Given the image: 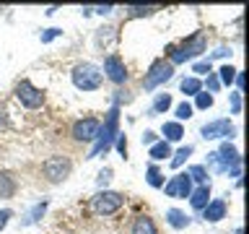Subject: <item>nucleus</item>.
Here are the masks:
<instances>
[{
  "label": "nucleus",
  "mask_w": 249,
  "mask_h": 234,
  "mask_svg": "<svg viewBox=\"0 0 249 234\" xmlns=\"http://www.w3.org/2000/svg\"><path fill=\"white\" fill-rule=\"evenodd\" d=\"M57 37H62V29H47V31H42V44H47V42H52V39H57Z\"/></svg>",
  "instance_id": "obj_32"
},
{
  "label": "nucleus",
  "mask_w": 249,
  "mask_h": 234,
  "mask_svg": "<svg viewBox=\"0 0 249 234\" xmlns=\"http://www.w3.org/2000/svg\"><path fill=\"white\" fill-rule=\"evenodd\" d=\"M233 78H236V68L223 65L221 70H218V81H221L223 86H231V83H233Z\"/></svg>",
  "instance_id": "obj_27"
},
{
  "label": "nucleus",
  "mask_w": 249,
  "mask_h": 234,
  "mask_svg": "<svg viewBox=\"0 0 249 234\" xmlns=\"http://www.w3.org/2000/svg\"><path fill=\"white\" fill-rule=\"evenodd\" d=\"M200 214H202V218H205V221L215 224V221H221V218H226V214H229V203H226L223 198H213L205 208L200 211Z\"/></svg>",
  "instance_id": "obj_13"
},
{
  "label": "nucleus",
  "mask_w": 249,
  "mask_h": 234,
  "mask_svg": "<svg viewBox=\"0 0 249 234\" xmlns=\"http://www.w3.org/2000/svg\"><path fill=\"white\" fill-rule=\"evenodd\" d=\"M117 136H120V104H112V109L107 112V120H104V125H101L96 140H93V148H91L89 159H96V156L107 154L109 148H112Z\"/></svg>",
  "instance_id": "obj_2"
},
{
  "label": "nucleus",
  "mask_w": 249,
  "mask_h": 234,
  "mask_svg": "<svg viewBox=\"0 0 249 234\" xmlns=\"http://www.w3.org/2000/svg\"><path fill=\"white\" fill-rule=\"evenodd\" d=\"M99 130H101V122L96 117H83V120L73 122L70 136H73V140H78V143H91V140H96Z\"/></svg>",
  "instance_id": "obj_8"
},
{
  "label": "nucleus",
  "mask_w": 249,
  "mask_h": 234,
  "mask_svg": "<svg viewBox=\"0 0 249 234\" xmlns=\"http://www.w3.org/2000/svg\"><path fill=\"white\" fill-rule=\"evenodd\" d=\"M122 206H124V195L122 193H114V190H99L91 198V211L96 216H112Z\"/></svg>",
  "instance_id": "obj_6"
},
{
  "label": "nucleus",
  "mask_w": 249,
  "mask_h": 234,
  "mask_svg": "<svg viewBox=\"0 0 249 234\" xmlns=\"http://www.w3.org/2000/svg\"><path fill=\"white\" fill-rule=\"evenodd\" d=\"M171 154L174 151H171V143H166V140H156V143L151 146V151H148V156H151L153 161H163Z\"/></svg>",
  "instance_id": "obj_19"
},
{
  "label": "nucleus",
  "mask_w": 249,
  "mask_h": 234,
  "mask_svg": "<svg viewBox=\"0 0 249 234\" xmlns=\"http://www.w3.org/2000/svg\"><path fill=\"white\" fill-rule=\"evenodd\" d=\"M229 55H231V50H229V47H218L215 52H210V58H208V60L213 62L215 58H229Z\"/></svg>",
  "instance_id": "obj_38"
},
{
  "label": "nucleus",
  "mask_w": 249,
  "mask_h": 234,
  "mask_svg": "<svg viewBox=\"0 0 249 234\" xmlns=\"http://www.w3.org/2000/svg\"><path fill=\"white\" fill-rule=\"evenodd\" d=\"M16 193V177L8 172H0V198H11Z\"/></svg>",
  "instance_id": "obj_21"
},
{
  "label": "nucleus",
  "mask_w": 249,
  "mask_h": 234,
  "mask_svg": "<svg viewBox=\"0 0 249 234\" xmlns=\"http://www.w3.org/2000/svg\"><path fill=\"white\" fill-rule=\"evenodd\" d=\"M208 203H210V185H200L197 190L190 193V206L197 211V214L208 206Z\"/></svg>",
  "instance_id": "obj_14"
},
{
  "label": "nucleus",
  "mask_w": 249,
  "mask_h": 234,
  "mask_svg": "<svg viewBox=\"0 0 249 234\" xmlns=\"http://www.w3.org/2000/svg\"><path fill=\"white\" fill-rule=\"evenodd\" d=\"M124 11H127V19H143V16L161 11V5H127Z\"/></svg>",
  "instance_id": "obj_22"
},
{
  "label": "nucleus",
  "mask_w": 249,
  "mask_h": 234,
  "mask_svg": "<svg viewBox=\"0 0 249 234\" xmlns=\"http://www.w3.org/2000/svg\"><path fill=\"white\" fill-rule=\"evenodd\" d=\"M140 140H143V146H153L156 140H159V136H156L153 130H145V133H143V138H140Z\"/></svg>",
  "instance_id": "obj_37"
},
{
  "label": "nucleus",
  "mask_w": 249,
  "mask_h": 234,
  "mask_svg": "<svg viewBox=\"0 0 249 234\" xmlns=\"http://www.w3.org/2000/svg\"><path fill=\"white\" fill-rule=\"evenodd\" d=\"M70 78H73V86L78 91H96L101 81H104L101 70L93 62H78L73 68V73H70Z\"/></svg>",
  "instance_id": "obj_4"
},
{
  "label": "nucleus",
  "mask_w": 249,
  "mask_h": 234,
  "mask_svg": "<svg viewBox=\"0 0 249 234\" xmlns=\"http://www.w3.org/2000/svg\"><path fill=\"white\" fill-rule=\"evenodd\" d=\"M47 206H50V203L47 200H39V203H34V206H31L29 211H26V216H23V226H31V224H36L39 218L44 216V211H47Z\"/></svg>",
  "instance_id": "obj_17"
},
{
  "label": "nucleus",
  "mask_w": 249,
  "mask_h": 234,
  "mask_svg": "<svg viewBox=\"0 0 249 234\" xmlns=\"http://www.w3.org/2000/svg\"><path fill=\"white\" fill-rule=\"evenodd\" d=\"M179 89H182L184 97H197V94L202 91V81L195 78V76H190V78H184V81L179 83Z\"/></svg>",
  "instance_id": "obj_20"
},
{
  "label": "nucleus",
  "mask_w": 249,
  "mask_h": 234,
  "mask_svg": "<svg viewBox=\"0 0 249 234\" xmlns=\"http://www.w3.org/2000/svg\"><path fill=\"white\" fill-rule=\"evenodd\" d=\"M171 109V94H159L151 107V115H161V112H169Z\"/></svg>",
  "instance_id": "obj_24"
},
{
  "label": "nucleus",
  "mask_w": 249,
  "mask_h": 234,
  "mask_svg": "<svg viewBox=\"0 0 249 234\" xmlns=\"http://www.w3.org/2000/svg\"><path fill=\"white\" fill-rule=\"evenodd\" d=\"M132 234H159V229H156V221L151 216L140 214V216H135V221H132Z\"/></svg>",
  "instance_id": "obj_15"
},
{
  "label": "nucleus",
  "mask_w": 249,
  "mask_h": 234,
  "mask_svg": "<svg viewBox=\"0 0 249 234\" xmlns=\"http://www.w3.org/2000/svg\"><path fill=\"white\" fill-rule=\"evenodd\" d=\"M11 218H13V211H11V208H3V211H0V232L8 226V221H11Z\"/></svg>",
  "instance_id": "obj_35"
},
{
  "label": "nucleus",
  "mask_w": 249,
  "mask_h": 234,
  "mask_svg": "<svg viewBox=\"0 0 249 234\" xmlns=\"http://www.w3.org/2000/svg\"><path fill=\"white\" fill-rule=\"evenodd\" d=\"M192 73H197V76H210V73H213V65H210V60H197V62H195V65H192ZM197 76H195V78H197Z\"/></svg>",
  "instance_id": "obj_30"
},
{
  "label": "nucleus",
  "mask_w": 249,
  "mask_h": 234,
  "mask_svg": "<svg viewBox=\"0 0 249 234\" xmlns=\"http://www.w3.org/2000/svg\"><path fill=\"white\" fill-rule=\"evenodd\" d=\"M213 94H208V91H200L197 97H195V104H197V109H210L213 107Z\"/></svg>",
  "instance_id": "obj_28"
},
{
  "label": "nucleus",
  "mask_w": 249,
  "mask_h": 234,
  "mask_svg": "<svg viewBox=\"0 0 249 234\" xmlns=\"http://www.w3.org/2000/svg\"><path fill=\"white\" fill-rule=\"evenodd\" d=\"M229 101H231V115H241V91L229 94Z\"/></svg>",
  "instance_id": "obj_31"
},
{
  "label": "nucleus",
  "mask_w": 249,
  "mask_h": 234,
  "mask_svg": "<svg viewBox=\"0 0 249 234\" xmlns=\"http://www.w3.org/2000/svg\"><path fill=\"white\" fill-rule=\"evenodd\" d=\"M192 151H195L192 146H182L177 154H171V167H174V169H179V167H182V164H184V161L192 156Z\"/></svg>",
  "instance_id": "obj_26"
},
{
  "label": "nucleus",
  "mask_w": 249,
  "mask_h": 234,
  "mask_svg": "<svg viewBox=\"0 0 249 234\" xmlns=\"http://www.w3.org/2000/svg\"><path fill=\"white\" fill-rule=\"evenodd\" d=\"M93 11H96L99 16H109V13L114 11V5H99V8H93Z\"/></svg>",
  "instance_id": "obj_39"
},
{
  "label": "nucleus",
  "mask_w": 249,
  "mask_h": 234,
  "mask_svg": "<svg viewBox=\"0 0 249 234\" xmlns=\"http://www.w3.org/2000/svg\"><path fill=\"white\" fill-rule=\"evenodd\" d=\"M202 167L210 172H215V175H229L233 172L236 167H241V156H239V148L231 146L229 140H223L221 146H218V151H210L208 154V164H202Z\"/></svg>",
  "instance_id": "obj_1"
},
{
  "label": "nucleus",
  "mask_w": 249,
  "mask_h": 234,
  "mask_svg": "<svg viewBox=\"0 0 249 234\" xmlns=\"http://www.w3.org/2000/svg\"><path fill=\"white\" fill-rule=\"evenodd\" d=\"M236 128H233V122L229 117H221V120H210L200 128V136L205 140H221V138H231Z\"/></svg>",
  "instance_id": "obj_9"
},
{
  "label": "nucleus",
  "mask_w": 249,
  "mask_h": 234,
  "mask_svg": "<svg viewBox=\"0 0 249 234\" xmlns=\"http://www.w3.org/2000/svg\"><path fill=\"white\" fill-rule=\"evenodd\" d=\"M187 177L192 179V182H197V185H208V169L202 167V164H192L190 169H187Z\"/></svg>",
  "instance_id": "obj_23"
},
{
  "label": "nucleus",
  "mask_w": 249,
  "mask_h": 234,
  "mask_svg": "<svg viewBox=\"0 0 249 234\" xmlns=\"http://www.w3.org/2000/svg\"><path fill=\"white\" fill-rule=\"evenodd\" d=\"M70 172H73V161L62 154H54L50 159H44V164H42V175L47 177V182H52V185L65 182L70 177Z\"/></svg>",
  "instance_id": "obj_5"
},
{
  "label": "nucleus",
  "mask_w": 249,
  "mask_h": 234,
  "mask_svg": "<svg viewBox=\"0 0 249 234\" xmlns=\"http://www.w3.org/2000/svg\"><path fill=\"white\" fill-rule=\"evenodd\" d=\"M166 224L171 229H187V226H190V216L179 208H169L166 211Z\"/></svg>",
  "instance_id": "obj_16"
},
{
  "label": "nucleus",
  "mask_w": 249,
  "mask_h": 234,
  "mask_svg": "<svg viewBox=\"0 0 249 234\" xmlns=\"http://www.w3.org/2000/svg\"><path fill=\"white\" fill-rule=\"evenodd\" d=\"M205 86H208V94H215L218 89H221V81H218V76H215V73H210V76H208V81H205Z\"/></svg>",
  "instance_id": "obj_34"
},
{
  "label": "nucleus",
  "mask_w": 249,
  "mask_h": 234,
  "mask_svg": "<svg viewBox=\"0 0 249 234\" xmlns=\"http://www.w3.org/2000/svg\"><path fill=\"white\" fill-rule=\"evenodd\" d=\"M163 193L169 195V198H190L192 193V179L187 177V172H179L169 179V182H163Z\"/></svg>",
  "instance_id": "obj_12"
},
{
  "label": "nucleus",
  "mask_w": 249,
  "mask_h": 234,
  "mask_svg": "<svg viewBox=\"0 0 249 234\" xmlns=\"http://www.w3.org/2000/svg\"><path fill=\"white\" fill-rule=\"evenodd\" d=\"M205 50H208V39L197 31V34H192L190 39H184L182 44H171L166 52H169V62H171V65H179V62L195 60L197 55H202Z\"/></svg>",
  "instance_id": "obj_3"
},
{
  "label": "nucleus",
  "mask_w": 249,
  "mask_h": 234,
  "mask_svg": "<svg viewBox=\"0 0 249 234\" xmlns=\"http://www.w3.org/2000/svg\"><path fill=\"white\" fill-rule=\"evenodd\" d=\"M192 104L190 101H182V104H177V122H182V120H190L192 117Z\"/></svg>",
  "instance_id": "obj_29"
},
{
  "label": "nucleus",
  "mask_w": 249,
  "mask_h": 234,
  "mask_svg": "<svg viewBox=\"0 0 249 234\" xmlns=\"http://www.w3.org/2000/svg\"><path fill=\"white\" fill-rule=\"evenodd\" d=\"M145 179H148V185H151V187H163V175H161V169L156 167V164H148Z\"/></svg>",
  "instance_id": "obj_25"
},
{
  "label": "nucleus",
  "mask_w": 249,
  "mask_h": 234,
  "mask_svg": "<svg viewBox=\"0 0 249 234\" xmlns=\"http://www.w3.org/2000/svg\"><path fill=\"white\" fill-rule=\"evenodd\" d=\"M114 143H117V151H120L122 156H127V138H124L122 133H120V136L114 138Z\"/></svg>",
  "instance_id": "obj_36"
},
{
  "label": "nucleus",
  "mask_w": 249,
  "mask_h": 234,
  "mask_svg": "<svg viewBox=\"0 0 249 234\" xmlns=\"http://www.w3.org/2000/svg\"><path fill=\"white\" fill-rule=\"evenodd\" d=\"M109 179H112V169L104 167V169L99 172V177H96V185H99V187H107V185H109Z\"/></svg>",
  "instance_id": "obj_33"
},
{
  "label": "nucleus",
  "mask_w": 249,
  "mask_h": 234,
  "mask_svg": "<svg viewBox=\"0 0 249 234\" xmlns=\"http://www.w3.org/2000/svg\"><path fill=\"white\" fill-rule=\"evenodd\" d=\"M16 99H18L26 109H39V107L44 104L42 89H36L31 81H21L18 86H16Z\"/></svg>",
  "instance_id": "obj_10"
},
{
  "label": "nucleus",
  "mask_w": 249,
  "mask_h": 234,
  "mask_svg": "<svg viewBox=\"0 0 249 234\" xmlns=\"http://www.w3.org/2000/svg\"><path fill=\"white\" fill-rule=\"evenodd\" d=\"M101 76H107L112 83L120 86V83L127 81V65H124V60L120 58V55L112 52V55H107V58H104V73H101Z\"/></svg>",
  "instance_id": "obj_11"
},
{
  "label": "nucleus",
  "mask_w": 249,
  "mask_h": 234,
  "mask_svg": "<svg viewBox=\"0 0 249 234\" xmlns=\"http://www.w3.org/2000/svg\"><path fill=\"white\" fill-rule=\"evenodd\" d=\"M161 133H163V140H166V143H171V140H182L184 128H182V122H163Z\"/></svg>",
  "instance_id": "obj_18"
},
{
  "label": "nucleus",
  "mask_w": 249,
  "mask_h": 234,
  "mask_svg": "<svg viewBox=\"0 0 249 234\" xmlns=\"http://www.w3.org/2000/svg\"><path fill=\"white\" fill-rule=\"evenodd\" d=\"M171 76H174V65H171L169 60H153L151 68H148V73L143 76V89L145 91L159 89V86L166 83Z\"/></svg>",
  "instance_id": "obj_7"
}]
</instances>
